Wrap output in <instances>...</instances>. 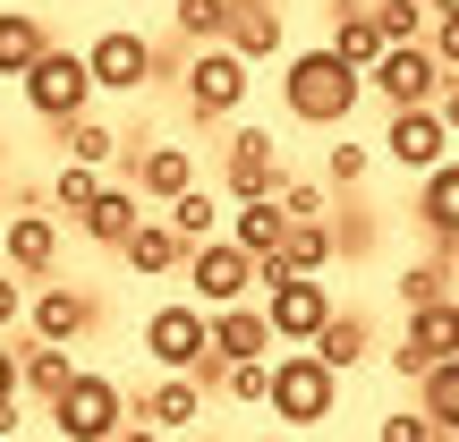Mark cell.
I'll use <instances>...</instances> for the list:
<instances>
[{
  "label": "cell",
  "instance_id": "cell-1",
  "mask_svg": "<svg viewBox=\"0 0 459 442\" xmlns=\"http://www.w3.org/2000/svg\"><path fill=\"white\" fill-rule=\"evenodd\" d=\"M358 102H366V77H358L332 43L281 51V111H290L298 128H349Z\"/></svg>",
  "mask_w": 459,
  "mask_h": 442
},
{
  "label": "cell",
  "instance_id": "cell-2",
  "mask_svg": "<svg viewBox=\"0 0 459 442\" xmlns=\"http://www.w3.org/2000/svg\"><path fill=\"white\" fill-rule=\"evenodd\" d=\"M264 324H273V341L281 349H315V332L341 315V298H332V281H307V273H290V264H264Z\"/></svg>",
  "mask_w": 459,
  "mask_h": 442
},
{
  "label": "cell",
  "instance_id": "cell-3",
  "mask_svg": "<svg viewBox=\"0 0 459 442\" xmlns=\"http://www.w3.org/2000/svg\"><path fill=\"white\" fill-rule=\"evenodd\" d=\"M17 102H26L43 128H68V119H85V111H94V68H85V51L51 43L43 60L17 77Z\"/></svg>",
  "mask_w": 459,
  "mask_h": 442
},
{
  "label": "cell",
  "instance_id": "cell-4",
  "mask_svg": "<svg viewBox=\"0 0 459 442\" xmlns=\"http://www.w3.org/2000/svg\"><path fill=\"white\" fill-rule=\"evenodd\" d=\"M332 409H341V375H332L315 349H281L273 358V417H281V434H315Z\"/></svg>",
  "mask_w": 459,
  "mask_h": 442
},
{
  "label": "cell",
  "instance_id": "cell-5",
  "mask_svg": "<svg viewBox=\"0 0 459 442\" xmlns=\"http://www.w3.org/2000/svg\"><path fill=\"white\" fill-rule=\"evenodd\" d=\"M255 290H264V264L247 256L238 238H213V247H187V273H179V298H196L204 315H221V307H255Z\"/></svg>",
  "mask_w": 459,
  "mask_h": 442
},
{
  "label": "cell",
  "instance_id": "cell-6",
  "mask_svg": "<svg viewBox=\"0 0 459 442\" xmlns=\"http://www.w3.org/2000/svg\"><path fill=\"white\" fill-rule=\"evenodd\" d=\"M43 426L60 442H119V426H128V392H119L102 366H85V375L43 409Z\"/></svg>",
  "mask_w": 459,
  "mask_h": 442
},
{
  "label": "cell",
  "instance_id": "cell-7",
  "mask_svg": "<svg viewBox=\"0 0 459 442\" xmlns=\"http://www.w3.org/2000/svg\"><path fill=\"white\" fill-rule=\"evenodd\" d=\"M247 94H255V68H247L230 43L187 51V68H179V102H187V119H238Z\"/></svg>",
  "mask_w": 459,
  "mask_h": 442
},
{
  "label": "cell",
  "instance_id": "cell-8",
  "mask_svg": "<svg viewBox=\"0 0 459 442\" xmlns=\"http://www.w3.org/2000/svg\"><path fill=\"white\" fill-rule=\"evenodd\" d=\"M145 358L162 366V375H196L204 358H213V315L196 307V298H162V307H145Z\"/></svg>",
  "mask_w": 459,
  "mask_h": 442
},
{
  "label": "cell",
  "instance_id": "cell-9",
  "mask_svg": "<svg viewBox=\"0 0 459 442\" xmlns=\"http://www.w3.org/2000/svg\"><path fill=\"white\" fill-rule=\"evenodd\" d=\"M281 179H290L281 136L255 128V119H238L230 145H221V196H230V204H264V196H281Z\"/></svg>",
  "mask_w": 459,
  "mask_h": 442
},
{
  "label": "cell",
  "instance_id": "cell-10",
  "mask_svg": "<svg viewBox=\"0 0 459 442\" xmlns=\"http://www.w3.org/2000/svg\"><path fill=\"white\" fill-rule=\"evenodd\" d=\"M451 358H459V290L434 298V307H417L409 324H400V341H392V375L417 392V383H426L434 366H451Z\"/></svg>",
  "mask_w": 459,
  "mask_h": 442
},
{
  "label": "cell",
  "instance_id": "cell-11",
  "mask_svg": "<svg viewBox=\"0 0 459 442\" xmlns=\"http://www.w3.org/2000/svg\"><path fill=\"white\" fill-rule=\"evenodd\" d=\"M111 179H128L136 196L162 204V213L187 196V187H204V179H196V145H170V136H128V162H119Z\"/></svg>",
  "mask_w": 459,
  "mask_h": 442
},
{
  "label": "cell",
  "instance_id": "cell-12",
  "mask_svg": "<svg viewBox=\"0 0 459 442\" xmlns=\"http://www.w3.org/2000/svg\"><path fill=\"white\" fill-rule=\"evenodd\" d=\"M366 85H375L392 111H434L451 77H443V60H434L426 43H392V51L375 60V77H366Z\"/></svg>",
  "mask_w": 459,
  "mask_h": 442
},
{
  "label": "cell",
  "instance_id": "cell-13",
  "mask_svg": "<svg viewBox=\"0 0 459 442\" xmlns=\"http://www.w3.org/2000/svg\"><path fill=\"white\" fill-rule=\"evenodd\" d=\"M375 153H383L392 170H409V179H434V170L451 162V119H443V111H392Z\"/></svg>",
  "mask_w": 459,
  "mask_h": 442
},
{
  "label": "cell",
  "instance_id": "cell-14",
  "mask_svg": "<svg viewBox=\"0 0 459 442\" xmlns=\"http://www.w3.org/2000/svg\"><path fill=\"white\" fill-rule=\"evenodd\" d=\"M128 417H136V426H153V434H170V442H179V434H196L204 417H213V392H204L196 375H153L145 392L128 400Z\"/></svg>",
  "mask_w": 459,
  "mask_h": 442
},
{
  "label": "cell",
  "instance_id": "cell-15",
  "mask_svg": "<svg viewBox=\"0 0 459 442\" xmlns=\"http://www.w3.org/2000/svg\"><path fill=\"white\" fill-rule=\"evenodd\" d=\"M85 68H94V94H145L153 85V43L136 26H102L85 43Z\"/></svg>",
  "mask_w": 459,
  "mask_h": 442
},
{
  "label": "cell",
  "instance_id": "cell-16",
  "mask_svg": "<svg viewBox=\"0 0 459 442\" xmlns=\"http://www.w3.org/2000/svg\"><path fill=\"white\" fill-rule=\"evenodd\" d=\"M94 324H102V307L77 290V281H43V290L26 298V332H34L43 349H77Z\"/></svg>",
  "mask_w": 459,
  "mask_h": 442
},
{
  "label": "cell",
  "instance_id": "cell-17",
  "mask_svg": "<svg viewBox=\"0 0 459 442\" xmlns=\"http://www.w3.org/2000/svg\"><path fill=\"white\" fill-rule=\"evenodd\" d=\"M0 247H9V273H17V281H51V273H60V213H51V204L9 213Z\"/></svg>",
  "mask_w": 459,
  "mask_h": 442
},
{
  "label": "cell",
  "instance_id": "cell-18",
  "mask_svg": "<svg viewBox=\"0 0 459 442\" xmlns=\"http://www.w3.org/2000/svg\"><path fill=\"white\" fill-rule=\"evenodd\" d=\"M221 43L238 51L247 68H255V60H281V43H290V9H281V0H238Z\"/></svg>",
  "mask_w": 459,
  "mask_h": 442
},
{
  "label": "cell",
  "instance_id": "cell-19",
  "mask_svg": "<svg viewBox=\"0 0 459 442\" xmlns=\"http://www.w3.org/2000/svg\"><path fill=\"white\" fill-rule=\"evenodd\" d=\"M255 358H281L264 307H221L213 315V366H255Z\"/></svg>",
  "mask_w": 459,
  "mask_h": 442
},
{
  "label": "cell",
  "instance_id": "cell-20",
  "mask_svg": "<svg viewBox=\"0 0 459 442\" xmlns=\"http://www.w3.org/2000/svg\"><path fill=\"white\" fill-rule=\"evenodd\" d=\"M60 162H77V170H102V179H111V170L128 162V136H119L102 111H85V119H68V128H60Z\"/></svg>",
  "mask_w": 459,
  "mask_h": 442
},
{
  "label": "cell",
  "instance_id": "cell-21",
  "mask_svg": "<svg viewBox=\"0 0 459 442\" xmlns=\"http://www.w3.org/2000/svg\"><path fill=\"white\" fill-rule=\"evenodd\" d=\"M119 264H128L136 281H162V273H187V238H179V230H170L162 213H145V221H136V238L119 247Z\"/></svg>",
  "mask_w": 459,
  "mask_h": 442
},
{
  "label": "cell",
  "instance_id": "cell-22",
  "mask_svg": "<svg viewBox=\"0 0 459 442\" xmlns=\"http://www.w3.org/2000/svg\"><path fill=\"white\" fill-rule=\"evenodd\" d=\"M136 221H145V196H136L128 179H111V187H102V196H94V213H85L77 230H85V238H94V247H111V256H119V247L136 238Z\"/></svg>",
  "mask_w": 459,
  "mask_h": 442
},
{
  "label": "cell",
  "instance_id": "cell-23",
  "mask_svg": "<svg viewBox=\"0 0 459 442\" xmlns=\"http://www.w3.org/2000/svg\"><path fill=\"white\" fill-rule=\"evenodd\" d=\"M77 375H85V366H77V349H43V341H26V349H17V392H26V400H43V409H51V400H60Z\"/></svg>",
  "mask_w": 459,
  "mask_h": 442
},
{
  "label": "cell",
  "instance_id": "cell-24",
  "mask_svg": "<svg viewBox=\"0 0 459 442\" xmlns=\"http://www.w3.org/2000/svg\"><path fill=\"white\" fill-rule=\"evenodd\" d=\"M51 51V26H43V9H0V77H26L34 60Z\"/></svg>",
  "mask_w": 459,
  "mask_h": 442
},
{
  "label": "cell",
  "instance_id": "cell-25",
  "mask_svg": "<svg viewBox=\"0 0 459 442\" xmlns=\"http://www.w3.org/2000/svg\"><path fill=\"white\" fill-rule=\"evenodd\" d=\"M417 230L434 247H459V162H443L434 179H417Z\"/></svg>",
  "mask_w": 459,
  "mask_h": 442
},
{
  "label": "cell",
  "instance_id": "cell-26",
  "mask_svg": "<svg viewBox=\"0 0 459 442\" xmlns=\"http://www.w3.org/2000/svg\"><path fill=\"white\" fill-rule=\"evenodd\" d=\"M230 238H238L255 264H273L281 247H290V213H281V196H264V204H230Z\"/></svg>",
  "mask_w": 459,
  "mask_h": 442
},
{
  "label": "cell",
  "instance_id": "cell-27",
  "mask_svg": "<svg viewBox=\"0 0 459 442\" xmlns=\"http://www.w3.org/2000/svg\"><path fill=\"white\" fill-rule=\"evenodd\" d=\"M162 221L179 230L187 247H213V238H230V196H221V187H187V196L170 204Z\"/></svg>",
  "mask_w": 459,
  "mask_h": 442
},
{
  "label": "cell",
  "instance_id": "cell-28",
  "mask_svg": "<svg viewBox=\"0 0 459 442\" xmlns=\"http://www.w3.org/2000/svg\"><path fill=\"white\" fill-rule=\"evenodd\" d=\"M366 349H375V324H366L358 307H349V315H332V324L315 332V358H324L332 375H358V366H366Z\"/></svg>",
  "mask_w": 459,
  "mask_h": 442
},
{
  "label": "cell",
  "instance_id": "cell-29",
  "mask_svg": "<svg viewBox=\"0 0 459 442\" xmlns=\"http://www.w3.org/2000/svg\"><path fill=\"white\" fill-rule=\"evenodd\" d=\"M281 264H290V273H307V281H324L332 264H341V230H332V221H290Z\"/></svg>",
  "mask_w": 459,
  "mask_h": 442
},
{
  "label": "cell",
  "instance_id": "cell-30",
  "mask_svg": "<svg viewBox=\"0 0 459 442\" xmlns=\"http://www.w3.org/2000/svg\"><path fill=\"white\" fill-rule=\"evenodd\" d=\"M230 9H238V0H170V34L196 43V51H213L230 34Z\"/></svg>",
  "mask_w": 459,
  "mask_h": 442
},
{
  "label": "cell",
  "instance_id": "cell-31",
  "mask_svg": "<svg viewBox=\"0 0 459 442\" xmlns=\"http://www.w3.org/2000/svg\"><path fill=\"white\" fill-rule=\"evenodd\" d=\"M324 43L341 51V60L358 68V77H375V60L392 51V43H383V26H375V17H332V34H324Z\"/></svg>",
  "mask_w": 459,
  "mask_h": 442
},
{
  "label": "cell",
  "instance_id": "cell-32",
  "mask_svg": "<svg viewBox=\"0 0 459 442\" xmlns=\"http://www.w3.org/2000/svg\"><path fill=\"white\" fill-rule=\"evenodd\" d=\"M417 409H426V426H434V434H451V442H459V358H451V366H434V375L417 383Z\"/></svg>",
  "mask_w": 459,
  "mask_h": 442
},
{
  "label": "cell",
  "instance_id": "cell-33",
  "mask_svg": "<svg viewBox=\"0 0 459 442\" xmlns=\"http://www.w3.org/2000/svg\"><path fill=\"white\" fill-rule=\"evenodd\" d=\"M102 187H111L102 170H77V162H60V170H51V213L85 221V213H94V196H102Z\"/></svg>",
  "mask_w": 459,
  "mask_h": 442
},
{
  "label": "cell",
  "instance_id": "cell-34",
  "mask_svg": "<svg viewBox=\"0 0 459 442\" xmlns=\"http://www.w3.org/2000/svg\"><path fill=\"white\" fill-rule=\"evenodd\" d=\"M375 179V145H358V136H341V145H324V187H358Z\"/></svg>",
  "mask_w": 459,
  "mask_h": 442
},
{
  "label": "cell",
  "instance_id": "cell-35",
  "mask_svg": "<svg viewBox=\"0 0 459 442\" xmlns=\"http://www.w3.org/2000/svg\"><path fill=\"white\" fill-rule=\"evenodd\" d=\"M392 298H400V315H417V307H434V298H451V273H443V264H400Z\"/></svg>",
  "mask_w": 459,
  "mask_h": 442
},
{
  "label": "cell",
  "instance_id": "cell-36",
  "mask_svg": "<svg viewBox=\"0 0 459 442\" xmlns=\"http://www.w3.org/2000/svg\"><path fill=\"white\" fill-rule=\"evenodd\" d=\"M221 400H238V409H273V358H255V366H221Z\"/></svg>",
  "mask_w": 459,
  "mask_h": 442
},
{
  "label": "cell",
  "instance_id": "cell-37",
  "mask_svg": "<svg viewBox=\"0 0 459 442\" xmlns=\"http://www.w3.org/2000/svg\"><path fill=\"white\" fill-rule=\"evenodd\" d=\"M375 26H383V43H426V26H434V17H426V0H383V9H375Z\"/></svg>",
  "mask_w": 459,
  "mask_h": 442
},
{
  "label": "cell",
  "instance_id": "cell-38",
  "mask_svg": "<svg viewBox=\"0 0 459 442\" xmlns=\"http://www.w3.org/2000/svg\"><path fill=\"white\" fill-rule=\"evenodd\" d=\"M281 213L290 221H324V179H298L290 170V179H281Z\"/></svg>",
  "mask_w": 459,
  "mask_h": 442
},
{
  "label": "cell",
  "instance_id": "cell-39",
  "mask_svg": "<svg viewBox=\"0 0 459 442\" xmlns=\"http://www.w3.org/2000/svg\"><path fill=\"white\" fill-rule=\"evenodd\" d=\"M375 442H434V426H426V409H383Z\"/></svg>",
  "mask_w": 459,
  "mask_h": 442
},
{
  "label": "cell",
  "instance_id": "cell-40",
  "mask_svg": "<svg viewBox=\"0 0 459 442\" xmlns=\"http://www.w3.org/2000/svg\"><path fill=\"white\" fill-rule=\"evenodd\" d=\"M17 409H26V392H17V349L0 341V426H9V434L26 426V417H17Z\"/></svg>",
  "mask_w": 459,
  "mask_h": 442
},
{
  "label": "cell",
  "instance_id": "cell-41",
  "mask_svg": "<svg viewBox=\"0 0 459 442\" xmlns=\"http://www.w3.org/2000/svg\"><path fill=\"white\" fill-rule=\"evenodd\" d=\"M426 51L443 60V77H459V17H434V26H426Z\"/></svg>",
  "mask_w": 459,
  "mask_h": 442
},
{
  "label": "cell",
  "instance_id": "cell-42",
  "mask_svg": "<svg viewBox=\"0 0 459 442\" xmlns=\"http://www.w3.org/2000/svg\"><path fill=\"white\" fill-rule=\"evenodd\" d=\"M26 298H34L26 281H17V273H0V341H9V332L26 324Z\"/></svg>",
  "mask_w": 459,
  "mask_h": 442
},
{
  "label": "cell",
  "instance_id": "cell-43",
  "mask_svg": "<svg viewBox=\"0 0 459 442\" xmlns=\"http://www.w3.org/2000/svg\"><path fill=\"white\" fill-rule=\"evenodd\" d=\"M119 442H170V434H153V426H136V417H128V426H119Z\"/></svg>",
  "mask_w": 459,
  "mask_h": 442
},
{
  "label": "cell",
  "instance_id": "cell-44",
  "mask_svg": "<svg viewBox=\"0 0 459 442\" xmlns=\"http://www.w3.org/2000/svg\"><path fill=\"white\" fill-rule=\"evenodd\" d=\"M426 17H459V0H426Z\"/></svg>",
  "mask_w": 459,
  "mask_h": 442
},
{
  "label": "cell",
  "instance_id": "cell-45",
  "mask_svg": "<svg viewBox=\"0 0 459 442\" xmlns=\"http://www.w3.org/2000/svg\"><path fill=\"white\" fill-rule=\"evenodd\" d=\"M443 273H451V281H459V247H443Z\"/></svg>",
  "mask_w": 459,
  "mask_h": 442
},
{
  "label": "cell",
  "instance_id": "cell-46",
  "mask_svg": "<svg viewBox=\"0 0 459 442\" xmlns=\"http://www.w3.org/2000/svg\"><path fill=\"white\" fill-rule=\"evenodd\" d=\"M451 162H459V128H451Z\"/></svg>",
  "mask_w": 459,
  "mask_h": 442
},
{
  "label": "cell",
  "instance_id": "cell-47",
  "mask_svg": "<svg viewBox=\"0 0 459 442\" xmlns=\"http://www.w3.org/2000/svg\"><path fill=\"white\" fill-rule=\"evenodd\" d=\"M255 442H290V434H255Z\"/></svg>",
  "mask_w": 459,
  "mask_h": 442
},
{
  "label": "cell",
  "instance_id": "cell-48",
  "mask_svg": "<svg viewBox=\"0 0 459 442\" xmlns=\"http://www.w3.org/2000/svg\"><path fill=\"white\" fill-rule=\"evenodd\" d=\"M0 273H9V247H0Z\"/></svg>",
  "mask_w": 459,
  "mask_h": 442
},
{
  "label": "cell",
  "instance_id": "cell-49",
  "mask_svg": "<svg viewBox=\"0 0 459 442\" xmlns=\"http://www.w3.org/2000/svg\"><path fill=\"white\" fill-rule=\"evenodd\" d=\"M0 442H9V426H0Z\"/></svg>",
  "mask_w": 459,
  "mask_h": 442
}]
</instances>
